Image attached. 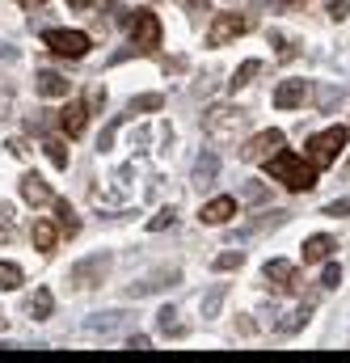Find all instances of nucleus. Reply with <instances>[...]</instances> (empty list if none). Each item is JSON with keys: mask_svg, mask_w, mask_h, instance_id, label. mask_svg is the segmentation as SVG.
I'll return each instance as SVG.
<instances>
[{"mask_svg": "<svg viewBox=\"0 0 350 363\" xmlns=\"http://www.w3.org/2000/svg\"><path fill=\"white\" fill-rule=\"evenodd\" d=\"M215 169H220L215 152H203V157L194 161V186H198V190H203V186H211V182H215Z\"/></svg>", "mask_w": 350, "mask_h": 363, "instance_id": "nucleus-22", "label": "nucleus"}, {"mask_svg": "<svg viewBox=\"0 0 350 363\" xmlns=\"http://www.w3.org/2000/svg\"><path fill=\"white\" fill-rule=\"evenodd\" d=\"M0 330H4V313H0Z\"/></svg>", "mask_w": 350, "mask_h": 363, "instance_id": "nucleus-41", "label": "nucleus"}, {"mask_svg": "<svg viewBox=\"0 0 350 363\" xmlns=\"http://www.w3.org/2000/svg\"><path fill=\"white\" fill-rule=\"evenodd\" d=\"M43 152H47V161H51L55 169H68V144H64V140H55V135L43 140Z\"/></svg>", "mask_w": 350, "mask_h": 363, "instance_id": "nucleus-25", "label": "nucleus"}, {"mask_svg": "<svg viewBox=\"0 0 350 363\" xmlns=\"http://www.w3.org/2000/svg\"><path fill=\"white\" fill-rule=\"evenodd\" d=\"M325 216H334V220H342V216H350V194H342V199H334V203L325 207Z\"/></svg>", "mask_w": 350, "mask_h": 363, "instance_id": "nucleus-32", "label": "nucleus"}, {"mask_svg": "<svg viewBox=\"0 0 350 363\" xmlns=\"http://www.w3.org/2000/svg\"><path fill=\"white\" fill-rule=\"evenodd\" d=\"M346 140H350V131H346V127H329V131L312 135V140H308V161H312L317 169L334 165V161H338V152L346 148Z\"/></svg>", "mask_w": 350, "mask_h": 363, "instance_id": "nucleus-3", "label": "nucleus"}, {"mask_svg": "<svg viewBox=\"0 0 350 363\" xmlns=\"http://www.w3.org/2000/svg\"><path fill=\"white\" fill-rule=\"evenodd\" d=\"M278 148H283V131L270 127V131H258V135L241 148V161H270Z\"/></svg>", "mask_w": 350, "mask_h": 363, "instance_id": "nucleus-8", "label": "nucleus"}, {"mask_svg": "<svg viewBox=\"0 0 350 363\" xmlns=\"http://www.w3.org/2000/svg\"><path fill=\"white\" fill-rule=\"evenodd\" d=\"M241 267H245V254H241V250H224V254H215V258H211V271H241Z\"/></svg>", "mask_w": 350, "mask_h": 363, "instance_id": "nucleus-26", "label": "nucleus"}, {"mask_svg": "<svg viewBox=\"0 0 350 363\" xmlns=\"http://www.w3.org/2000/svg\"><path fill=\"white\" fill-rule=\"evenodd\" d=\"M85 127H89V106L85 101H68V106L60 110V131H64L68 140H77Z\"/></svg>", "mask_w": 350, "mask_h": 363, "instance_id": "nucleus-12", "label": "nucleus"}, {"mask_svg": "<svg viewBox=\"0 0 350 363\" xmlns=\"http://www.w3.org/2000/svg\"><path fill=\"white\" fill-rule=\"evenodd\" d=\"M346 13H350V0H329V17H334V21H342Z\"/></svg>", "mask_w": 350, "mask_h": 363, "instance_id": "nucleus-35", "label": "nucleus"}, {"mask_svg": "<svg viewBox=\"0 0 350 363\" xmlns=\"http://www.w3.org/2000/svg\"><path fill=\"white\" fill-rule=\"evenodd\" d=\"M4 118H13V85L9 81H0V123Z\"/></svg>", "mask_w": 350, "mask_h": 363, "instance_id": "nucleus-29", "label": "nucleus"}, {"mask_svg": "<svg viewBox=\"0 0 350 363\" xmlns=\"http://www.w3.org/2000/svg\"><path fill=\"white\" fill-rule=\"evenodd\" d=\"M338 283H342V267H338V262H329V267L321 271V287H338Z\"/></svg>", "mask_w": 350, "mask_h": 363, "instance_id": "nucleus-31", "label": "nucleus"}, {"mask_svg": "<svg viewBox=\"0 0 350 363\" xmlns=\"http://www.w3.org/2000/svg\"><path fill=\"white\" fill-rule=\"evenodd\" d=\"M110 254L106 250H97V254H89V258H81L72 271H68V283L72 287H81V291H89V287H101L106 283V274H110Z\"/></svg>", "mask_w": 350, "mask_h": 363, "instance_id": "nucleus-4", "label": "nucleus"}, {"mask_svg": "<svg viewBox=\"0 0 350 363\" xmlns=\"http://www.w3.org/2000/svg\"><path fill=\"white\" fill-rule=\"evenodd\" d=\"M245 30H249L245 13L228 9V13H215V17H211V26H207V43H211V47H228V43H232V38H241Z\"/></svg>", "mask_w": 350, "mask_h": 363, "instance_id": "nucleus-5", "label": "nucleus"}, {"mask_svg": "<svg viewBox=\"0 0 350 363\" xmlns=\"http://www.w3.org/2000/svg\"><path fill=\"white\" fill-rule=\"evenodd\" d=\"M308 101V81H283L278 89H274V106L278 110H295V106H304Z\"/></svg>", "mask_w": 350, "mask_h": 363, "instance_id": "nucleus-14", "label": "nucleus"}, {"mask_svg": "<svg viewBox=\"0 0 350 363\" xmlns=\"http://www.w3.org/2000/svg\"><path fill=\"white\" fill-rule=\"evenodd\" d=\"M161 17L152 13V9H135V17H131V43H135V51H157L161 47Z\"/></svg>", "mask_w": 350, "mask_h": 363, "instance_id": "nucleus-6", "label": "nucleus"}, {"mask_svg": "<svg viewBox=\"0 0 350 363\" xmlns=\"http://www.w3.org/2000/svg\"><path fill=\"white\" fill-rule=\"evenodd\" d=\"M157 330H161L165 338H186V334H190V325H186V321H177L174 308H161V313H157Z\"/></svg>", "mask_w": 350, "mask_h": 363, "instance_id": "nucleus-21", "label": "nucleus"}, {"mask_svg": "<svg viewBox=\"0 0 350 363\" xmlns=\"http://www.w3.org/2000/svg\"><path fill=\"white\" fill-rule=\"evenodd\" d=\"M9 241H13V228H9V220L0 216V245H9Z\"/></svg>", "mask_w": 350, "mask_h": 363, "instance_id": "nucleus-38", "label": "nucleus"}, {"mask_svg": "<svg viewBox=\"0 0 350 363\" xmlns=\"http://www.w3.org/2000/svg\"><path fill=\"white\" fill-rule=\"evenodd\" d=\"M21 283H26L21 267H17V262H4V258H0V291H17Z\"/></svg>", "mask_w": 350, "mask_h": 363, "instance_id": "nucleus-24", "label": "nucleus"}, {"mask_svg": "<svg viewBox=\"0 0 350 363\" xmlns=\"http://www.w3.org/2000/svg\"><path fill=\"white\" fill-rule=\"evenodd\" d=\"M266 169H270V178L278 182V186H287V190H295V194H304V190L317 186V165H312L308 157L291 152V148H278V152L266 161Z\"/></svg>", "mask_w": 350, "mask_h": 363, "instance_id": "nucleus-1", "label": "nucleus"}, {"mask_svg": "<svg viewBox=\"0 0 350 363\" xmlns=\"http://www.w3.org/2000/svg\"><path fill=\"white\" fill-rule=\"evenodd\" d=\"M93 4H97V0H68V9H81V13H85V9H93Z\"/></svg>", "mask_w": 350, "mask_h": 363, "instance_id": "nucleus-40", "label": "nucleus"}, {"mask_svg": "<svg viewBox=\"0 0 350 363\" xmlns=\"http://www.w3.org/2000/svg\"><path fill=\"white\" fill-rule=\"evenodd\" d=\"M237 334H258V325H254V321L241 313V321H237Z\"/></svg>", "mask_w": 350, "mask_h": 363, "instance_id": "nucleus-37", "label": "nucleus"}, {"mask_svg": "<svg viewBox=\"0 0 350 363\" xmlns=\"http://www.w3.org/2000/svg\"><path fill=\"white\" fill-rule=\"evenodd\" d=\"M181 9H186V13H190L194 21H198V17H203V13L211 9V0H181Z\"/></svg>", "mask_w": 350, "mask_h": 363, "instance_id": "nucleus-33", "label": "nucleus"}, {"mask_svg": "<svg viewBox=\"0 0 350 363\" xmlns=\"http://www.w3.org/2000/svg\"><path fill=\"white\" fill-rule=\"evenodd\" d=\"M174 207H165V211H161V216H157V220H152V224H148V228H152V233H161V228H174Z\"/></svg>", "mask_w": 350, "mask_h": 363, "instance_id": "nucleus-34", "label": "nucleus"}, {"mask_svg": "<svg viewBox=\"0 0 350 363\" xmlns=\"http://www.w3.org/2000/svg\"><path fill=\"white\" fill-rule=\"evenodd\" d=\"M152 347V338H144V334H131L127 338V351H148Z\"/></svg>", "mask_w": 350, "mask_h": 363, "instance_id": "nucleus-36", "label": "nucleus"}, {"mask_svg": "<svg viewBox=\"0 0 350 363\" xmlns=\"http://www.w3.org/2000/svg\"><path fill=\"white\" fill-rule=\"evenodd\" d=\"M165 106V97L161 93H140V97H131L127 101V114H140V110H161Z\"/></svg>", "mask_w": 350, "mask_h": 363, "instance_id": "nucleus-27", "label": "nucleus"}, {"mask_svg": "<svg viewBox=\"0 0 350 363\" xmlns=\"http://www.w3.org/2000/svg\"><path fill=\"white\" fill-rule=\"evenodd\" d=\"M60 224L55 220H34V228H30V241H34V250H43V254H51L55 245H60Z\"/></svg>", "mask_w": 350, "mask_h": 363, "instance_id": "nucleus-15", "label": "nucleus"}, {"mask_svg": "<svg viewBox=\"0 0 350 363\" xmlns=\"http://www.w3.org/2000/svg\"><path fill=\"white\" fill-rule=\"evenodd\" d=\"M177 279H181V271H157L148 274V279H140V283H131L127 287V300H144V296H152V291H165V287H174Z\"/></svg>", "mask_w": 350, "mask_h": 363, "instance_id": "nucleus-9", "label": "nucleus"}, {"mask_svg": "<svg viewBox=\"0 0 350 363\" xmlns=\"http://www.w3.org/2000/svg\"><path fill=\"white\" fill-rule=\"evenodd\" d=\"M26 313H30L34 321H47V317L55 313V296H51V287H34V296L26 300Z\"/></svg>", "mask_w": 350, "mask_h": 363, "instance_id": "nucleus-18", "label": "nucleus"}, {"mask_svg": "<svg viewBox=\"0 0 350 363\" xmlns=\"http://www.w3.org/2000/svg\"><path fill=\"white\" fill-rule=\"evenodd\" d=\"M43 43H47L55 55H64V60H85L89 55V34L85 30H47Z\"/></svg>", "mask_w": 350, "mask_h": 363, "instance_id": "nucleus-7", "label": "nucleus"}, {"mask_svg": "<svg viewBox=\"0 0 350 363\" xmlns=\"http://www.w3.org/2000/svg\"><path fill=\"white\" fill-rule=\"evenodd\" d=\"M68 89H72V81L64 72H38L34 77V93L38 97H68Z\"/></svg>", "mask_w": 350, "mask_h": 363, "instance_id": "nucleus-16", "label": "nucleus"}, {"mask_svg": "<svg viewBox=\"0 0 350 363\" xmlns=\"http://www.w3.org/2000/svg\"><path fill=\"white\" fill-rule=\"evenodd\" d=\"M300 250H304V267H312V262H329L334 250H338V241H334L329 233H312Z\"/></svg>", "mask_w": 350, "mask_h": 363, "instance_id": "nucleus-13", "label": "nucleus"}, {"mask_svg": "<svg viewBox=\"0 0 350 363\" xmlns=\"http://www.w3.org/2000/svg\"><path fill=\"white\" fill-rule=\"evenodd\" d=\"M308 313H312V304H295V308L283 313V321H274V330H278V334H295V330L308 325Z\"/></svg>", "mask_w": 350, "mask_h": 363, "instance_id": "nucleus-20", "label": "nucleus"}, {"mask_svg": "<svg viewBox=\"0 0 350 363\" xmlns=\"http://www.w3.org/2000/svg\"><path fill=\"white\" fill-rule=\"evenodd\" d=\"M241 199H245V203H266V199H270V186H266V182H245V186H241Z\"/></svg>", "mask_w": 350, "mask_h": 363, "instance_id": "nucleus-28", "label": "nucleus"}, {"mask_svg": "<svg viewBox=\"0 0 350 363\" xmlns=\"http://www.w3.org/2000/svg\"><path fill=\"white\" fill-rule=\"evenodd\" d=\"M262 274H266V283H274L278 291H300V274H295V267H291V262H283V258L266 262Z\"/></svg>", "mask_w": 350, "mask_h": 363, "instance_id": "nucleus-11", "label": "nucleus"}, {"mask_svg": "<svg viewBox=\"0 0 350 363\" xmlns=\"http://www.w3.org/2000/svg\"><path fill=\"white\" fill-rule=\"evenodd\" d=\"M224 300H228V283H215L203 300H198V313H203V321H211V317H220V308H224Z\"/></svg>", "mask_w": 350, "mask_h": 363, "instance_id": "nucleus-19", "label": "nucleus"}, {"mask_svg": "<svg viewBox=\"0 0 350 363\" xmlns=\"http://www.w3.org/2000/svg\"><path fill=\"white\" fill-rule=\"evenodd\" d=\"M21 4H30V0H21Z\"/></svg>", "mask_w": 350, "mask_h": 363, "instance_id": "nucleus-42", "label": "nucleus"}, {"mask_svg": "<svg viewBox=\"0 0 350 363\" xmlns=\"http://www.w3.org/2000/svg\"><path fill=\"white\" fill-rule=\"evenodd\" d=\"M245 123H249V114L237 101H215V106L203 110V131L215 135V140H232L237 131H245Z\"/></svg>", "mask_w": 350, "mask_h": 363, "instance_id": "nucleus-2", "label": "nucleus"}, {"mask_svg": "<svg viewBox=\"0 0 350 363\" xmlns=\"http://www.w3.org/2000/svg\"><path fill=\"white\" fill-rule=\"evenodd\" d=\"M89 106H106V89H89Z\"/></svg>", "mask_w": 350, "mask_h": 363, "instance_id": "nucleus-39", "label": "nucleus"}, {"mask_svg": "<svg viewBox=\"0 0 350 363\" xmlns=\"http://www.w3.org/2000/svg\"><path fill=\"white\" fill-rule=\"evenodd\" d=\"M21 199L34 203V207H43V203H55V190L38 178V174H26V178H21Z\"/></svg>", "mask_w": 350, "mask_h": 363, "instance_id": "nucleus-17", "label": "nucleus"}, {"mask_svg": "<svg viewBox=\"0 0 350 363\" xmlns=\"http://www.w3.org/2000/svg\"><path fill=\"white\" fill-rule=\"evenodd\" d=\"M232 216H237V199H232V194H215V199H207L203 211H198L203 224H228Z\"/></svg>", "mask_w": 350, "mask_h": 363, "instance_id": "nucleus-10", "label": "nucleus"}, {"mask_svg": "<svg viewBox=\"0 0 350 363\" xmlns=\"http://www.w3.org/2000/svg\"><path fill=\"white\" fill-rule=\"evenodd\" d=\"M262 72V60H245L237 72H232V81H228V89L237 93V89H245V85H254V77Z\"/></svg>", "mask_w": 350, "mask_h": 363, "instance_id": "nucleus-23", "label": "nucleus"}, {"mask_svg": "<svg viewBox=\"0 0 350 363\" xmlns=\"http://www.w3.org/2000/svg\"><path fill=\"white\" fill-rule=\"evenodd\" d=\"M55 211H60V233H68V237H72V233H77V220H72V207H68V203H55Z\"/></svg>", "mask_w": 350, "mask_h": 363, "instance_id": "nucleus-30", "label": "nucleus"}]
</instances>
